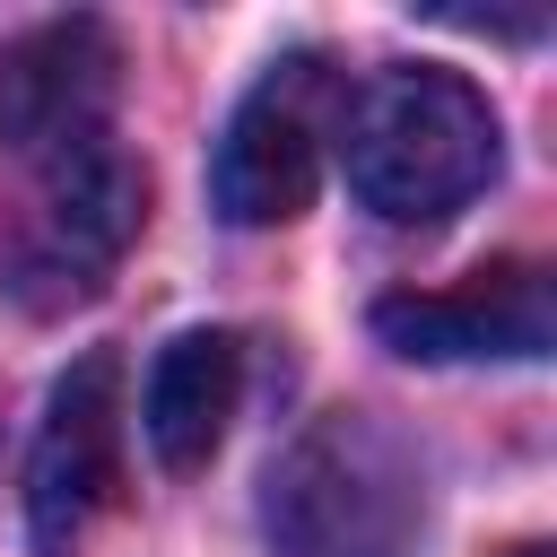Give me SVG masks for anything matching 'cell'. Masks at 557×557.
I'll return each mask as SVG.
<instances>
[{
    "label": "cell",
    "mask_w": 557,
    "mask_h": 557,
    "mask_svg": "<svg viewBox=\"0 0 557 557\" xmlns=\"http://www.w3.org/2000/svg\"><path fill=\"white\" fill-rule=\"evenodd\" d=\"M513 557H548V548H540V540H531V548H513Z\"/></svg>",
    "instance_id": "cell-9"
},
{
    "label": "cell",
    "mask_w": 557,
    "mask_h": 557,
    "mask_svg": "<svg viewBox=\"0 0 557 557\" xmlns=\"http://www.w3.org/2000/svg\"><path fill=\"white\" fill-rule=\"evenodd\" d=\"M418 453L383 418L305 426L261 487V531L278 557H418Z\"/></svg>",
    "instance_id": "cell-2"
},
{
    "label": "cell",
    "mask_w": 557,
    "mask_h": 557,
    "mask_svg": "<svg viewBox=\"0 0 557 557\" xmlns=\"http://www.w3.org/2000/svg\"><path fill=\"white\" fill-rule=\"evenodd\" d=\"M339 165L348 191L392 226H435L496 174V104L461 70L392 61L357 96H339Z\"/></svg>",
    "instance_id": "cell-1"
},
{
    "label": "cell",
    "mask_w": 557,
    "mask_h": 557,
    "mask_svg": "<svg viewBox=\"0 0 557 557\" xmlns=\"http://www.w3.org/2000/svg\"><path fill=\"white\" fill-rule=\"evenodd\" d=\"M113 479H122V357L87 348L52 383L35 453H26V548L78 557L113 505Z\"/></svg>",
    "instance_id": "cell-5"
},
{
    "label": "cell",
    "mask_w": 557,
    "mask_h": 557,
    "mask_svg": "<svg viewBox=\"0 0 557 557\" xmlns=\"http://www.w3.org/2000/svg\"><path fill=\"white\" fill-rule=\"evenodd\" d=\"M139 218H148V174L113 148V131L87 139V148H70V157H52L44 165V200L9 235L0 296L17 313H70V305H87L113 278V261L131 252Z\"/></svg>",
    "instance_id": "cell-3"
},
{
    "label": "cell",
    "mask_w": 557,
    "mask_h": 557,
    "mask_svg": "<svg viewBox=\"0 0 557 557\" xmlns=\"http://www.w3.org/2000/svg\"><path fill=\"white\" fill-rule=\"evenodd\" d=\"M113 35L96 17H52L35 35H17L0 52V139L35 165L104 139V113H113Z\"/></svg>",
    "instance_id": "cell-7"
},
{
    "label": "cell",
    "mask_w": 557,
    "mask_h": 557,
    "mask_svg": "<svg viewBox=\"0 0 557 557\" xmlns=\"http://www.w3.org/2000/svg\"><path fill=\"white\" fill-rule=\"evenodd\" d=\"M244 392V339L235 331H174L139 383V426L165 470H200L235 418Z\"/></svg>",
    "instance_id": "cell-8"
},
{
    "label": "cell",
    "mask_w": 557,
    "mask_h": 557,
    "mask_svg": "<svg viewBox=\"0 0 557 557\" xmlns=\"http://www.w3.org/2000/svg\"><path fill=\"white\" fill-rule=\"evenodd\" d=\"M374 339L418 357V366H461V357H548L557 339V296L540 261H487L453 287H400L374 305Z\"/></svg>",
    "instance_id": "cell-6"
},
{
    "label": "cell",
    "mask_w": 557,
    "mask_h": 557,
    "mask_svg": "<svg viewBox=\"0 0 557 557\" xmlns=\"http://www.w3.org/2000/svg\"><path fill=\"white\" fill-rule=\"evenodd\" d=\"M339 122V78L322 52H287L252 78V96L226 113L209 200L226 226H287L322 191V139Z\"/></svg>",
    "instance_id": "cell-4"
}]
</instances>
